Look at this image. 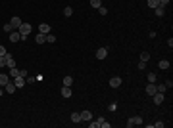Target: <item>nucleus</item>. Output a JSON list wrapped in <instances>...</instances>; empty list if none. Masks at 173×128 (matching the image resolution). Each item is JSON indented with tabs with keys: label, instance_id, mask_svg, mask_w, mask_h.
<instances>
[{
	"label": "nucleus",
	"instance_id": "1",
	"mask_svg": "<svg viewBox=\"0 0 173 128\" xmlns=\"http://www.w3.org/2000/svg\"><path fill=\"white\" fill-rule=\"evenodd\" d=\"M18 31H19V34H21V40H25V38H27V34L31 32V23H21Z\"/></svg>",
	"mask_w": 173,
	"mask_h": 128
},
{
	"label": "nucleus",
	"instance_id": "2",
	"mask_svg": "<svg viewBox=\"0 0 173 128\" xmlns=\"http://www.w3.org/2000/svg\"><path fill=\"white\" fill-rule=\"evenodd\" d=\"M137 124H139V126L142 124V117H131V119L127 121V126L129 128H131V126H137Z\"/></svg>",
	"mask_w": 173,
	"mask_h": 128
},
{
	"label": "nucleus",
	"instance_id": "3",
	"mask_svg": "<svg viewBox=\"0 0 173 128\" xmlns=\"http://www.w3.org/2000/svg\"><path fill=\"white\" fill-rule=\"evenodd\" d=\"M108 58V48H98L96 50V59H106Z\"/></svg>",
	"mask_w": 173,
	"mask_h": 128
},
{
	"label": "nucleus",
	"instance_id": "4",
	"mask_svg": "<svg viewBox=\"0 0 173 128\" xmlns=\"http://www.w3.org/2000/svg\"><path fill=\"white\" fill-rule=\"evenodd\" d=\"M152 97H154V103H156V105H162V103H164V99H166V96H164L162 92H156Z\"/></svg>",
	"mask_w": 173,
	"mask_h": 128
},
{
	"label": "nucleus",
	"instance_id": "5",
	"mask_svg": "<svg viewBox=\"0 0 173 128\" xmlns=\"http://www.w3.org/2000/svg\"><path fill=\"white\" fill-rule=\"evenodd\" d=\"M156 92H158V88H156V82H148V84H146V94H148V96H154Z\"/></svg>",
	"mask_w": 173,
	"mask_h": 128
},
{
	"label": "nucleus",
	"instance_id": "6",
	"mask_svg": "<svg viewBox=\"0 0 173 128\" xmlns=\"http://www.w3.org/2000/svg\"><path fill=\"white\" fill-rule=\"evenodd\" d=\"M21 23H23V21L19 19V15H13V17H12V21H10V25H12L13 29H15V31L19 29V25H21Z\"/></svg>",
	"mask_w": 173,
	"mask_h": 128
},
{
	"label": "nucleus",
	"instance_id": "7",
	"mask_svg": "<svg viewBox=\"0 0 173 128\" xmlns=\"http://www.w3.org/2000/svg\"><path fill=\"white\" fill-rule=\"evenodd\" d=\"M50 31H52V29H50L48 23H40V25H38V32H42V34H48Z\"/></svg>",
	"mask_w": 173,
	"mask_h": 128
},
{
	"label": "nucleus",
	"instance_id": "8",
	"mask_svg": "<svg viewBox=\"0 0 173 128\" xmlns=\"http://www.w3.org/2000/svg\"><path fill=\"white\" fill-rule=\"evenodd\" d=\"M10 40H12L13 44H15V42H19V40H21V34H19V31H12V32H10Z\"/></svg>",
	"mask_w": 173,
	"mask_h": 128
},
{
	"label": "nucleus",
	"instance_id": "9",
	"mask_svg": "<svg viewBox=\"0 0 173 128\" xmlns=\"http://www.w3.org/2000/svg\"><path fill=\"white\" fill-rule=\"evenodd\" d=\"M13 84H15V88H23V86H25V78L23 77H15L13 78Z\"/></svg>",
	"mask_w": 173,
	"mask_h": 128
},
{
	"label": "nucleus",
	"instance_id": "10",
	"mask_svg": "<svg viewBox=\"0 0 173 128\" xmlns=\"http://www.w3.org/2000/svg\"><path fill=\"white\" fill-rule=\"evenodd\" d=\"M119 84H121V77H112L110 78V86H112V88H117Z\"/></svg>",
	"mask_w": 173,
	"mask_h": 128
},
{
	"label": "nucleus",
	"instance_id": "11",
	"mask_svg": "<svg viewBox=\"0 0 173 128\" xmlns=\"http://www.w3.org/2000/svg\"><path fill=\"white\" fill-rule=\"evenodd\" d=\"M4 90H6L8 94H15V84H13V80H10V82L4 86Z\"/></svg>",
	"mask_w": 173,
	"mask_h": 128
},
{
	"label": "nucleus",
	"instance_id": "12",
	"mask_svg": "<svg viewBox=\"0 0 173 128\" xmlns=\"http://www.w3.org/2000/svg\"><path fill=\"white\" fill-rule=\"evenodd\" d=\"M6 67H10V69H12V67H15V61H13V56H12V54H6Z\"/></svg>",
	"mask_w": 173,
	"mask_h": 128
},
{
	"label": "nucleus",
	"instance_id": "13",
	"mask_svg": "<svg viewBox=\"0 0 173 128\" xmlns=\"http://www.w3.org/2000/svg\"><path fill=\"white\" fill-rule=\"evenodd\" d=\"M71 94H73L71 92V86H62V96L64 97H71Z\"/></svg>",
	"mask_w": 173,
	"mask_h": 128
},
{
	"label": "nucleus",
	"instance_id": "14",
	"mask_svg": "<svg viewBox=\"0 0 173 128\" xmlns=\"http://www.w3.org/2000/svg\"><path fill=\"white\" fill-rule=\"evenodd\" d=\"M8 82H10V75H2V73H0V86L4 88Z\"/></svg>",
	"mask_w": 173,
	"mask_h": 128
},
{
	"label": "nucleus",
	"instance_id": "15",
	"mask_svg": "<svg viewBox=\"0 0 173 128\" xmlns=\"http://www.w3.org/2000/svg\"><path fill=\"white\" fill-rule=\"evenodd\" d=\"M35 42H37V44H44V42H46V34L38 32L37 36H35Z\"/></svg>",
	"mask_w": 173,
	"mask_h": 128
},
{
	"label": "nucleus",
	"instance_id": "16",
	"mask_svg": "<svg viewBox=\"0 0 173 128\" xmlns=\"http://www.w3.org/2000/svg\"><path fill=\"white\" fill-rule=\"evenodd\" d=\"M81 121H87V122L92 121V115H90V111H83V113H81Z\"/></svg>",
	"mask_w": 173,
	"mask_h": 128
},
{
	"label": "nucleus",
	"instance_id": "17",
	"mask_svg": "<svg viewBox=\"0 0 173 128\" xmlns=\"http://www.w3.org/2000/svg\"><path fill=\"white\" fill-rule=\"evenodd\" d=\"M146 6L154 10V8H158V6H160V0H146Z\"/></svg>",
	"mask_w": 173,
	"mask_h": 128
},
{
	"label": "nucleus",
	"instance_id": "18",
	"mask_svg": "<svg viewBox=\"0 0 173 128\" xmlns=\"http://www.w3.org/2000/svg\"><path fill=\"white\" fill-rule=\"evenodd\" d=\"M154 10H156V15H158V17H164V15H166V8L164 6H158V8H154Z\"/></svg>",
	"mask_w": 173,
	"mask_h": 128
},
{
	"label": "nucleus",
	"instance_id": "19",
	"mask_svg": "<svg viewBox=\"0 0 173 128\" xmlns=\"http://www.w3.org/2000/svg\"><path fill=\"white\" fill-rule=\"evenodd\" d=\"M158 67L164 69V71H167V69H169V61H167V59H162L160 63H158Z\"/></svg>",
	"mask_w": 173,
	"mask_h": 128
},
{
	"label": "nucleus",
	"instance_id": "20",
	"mask_svg": "<svg viewBox=\"0 0 173 128\" xmlns=\"http://www.w3.org/2000/svg\"><path fill=\"white\" fill-rule=\"evenodd\" d=\"M71 121L73 122H81V113H71Z\"/></svg>",
	"mask_w": 173,
	"mask_h": 128
},
{
	"label": "nucleus",
	"instance_id": "21",
	"mask_svg": "<svg viewBox=\"0 0 173 128\" xmlns=\"http://www.w3.org/2000/svg\"><path fill=\"white\" fill-rule=\"evenodd\" d=\"M90 6H92V8H96V10H98V8L102 6V0H90Z\"/></svg>",
	"mask_w": 173,
	"mask_h": 128
},
{
	"label": "nucleus",
	"instance_id": "22",
	"mask_svg": "<svg viewBox=\"0 0 173 128\" xmlns=\"http://www.w3.org/2000/svg\"><path fill=\"white\" fill-rule=\"evenodd\" d=\"M10 77H12V78L19 77V69H15V67H12V69H10Z\"/></svg>",
	"mask_w": 173,
	"mask_h": 128
},
{
	"label": "nucleus",
	"instance_id": "23",
	"mask_svg": "<svg viewBox=\"0 0 173 128\" xmlns=\"http://www.w3.org/2000/svg\"><path fill=\"white\" fill-rule=\"evenodd\" d=\"M73 84V77H64V86H71Z\"/></svg>",
	"mask_w": 173,
	"mask_h": 128
},
{
	"label": "nucleus",
	"instance_id": "24",
	"mask_svg": "<svg viewBox=\"0 0 173 128\" xmlns=\"http://www.w3.org/2000/svg\"><path fill=\"white\" fill-rule=\"evenodd\" d=\"M146 78H148V82H156V80H158V77H156L154 73H148V75H146Z\"/></svg>",
	"mask_w": 173,
	"mask_h": 128
},
{
	"label": "nucleus",
	"instance_id": "25",
	"mask_svg": "<svg viewBox=\"0 0 173 128\" xmlns=\"http://www.w3.org/2000/svg\"><path fill=\"white\" fill-rule=\"evenodd\" d=\"M102 121H104V119H96L94 122H90V128H98L100 124H102Z\"/></svg>",
	"mask_w": 173,
	"mask_h": 128
},
{
	"label": "nucleus",
	"instance_id": "26",
	"mask_svg": "<svg viewBox=\"0 0 173 128\" xmlns=\"http://www.w3.org/2000/svg\"><path fill=\"white\" fill-rule=\"evenodd\" d=\"M64 15H65V17H71V15H73V8L67 6V8L64 10Z\"/></svg>",
	"mask_w": 173,
	"mask_h": 128
},
{
	"label": "nucleus",
	"instance_id": "27",
	"mask_svg": "<svg viewBox=\"0 0 173 128\" xmlns=\"http://www.w3.org/2000/svg\"><path fill=\"white\" fill-rule=\"evenodd\" d=\"M46 42H56V36H54V34H52V32H48V34H46Z\"/></svg>",
	"mask_w": 173,
	"mask_h": 128
},
{
	"label": "nucleus",
	"instance_id": "28",
	"mask_svg": "<svg viewBox=\"0 0 173 128\" xmlns=\"http://www.w3.org/2000/svg\"><path fill=\"white\" fill-rule=\"evenodd\" d=\"M148 59H150V54H148V52H142L141 54V61H148Z\"/></svg>",
	"mask_w": 173,
	"mask_h": 128
},
{
	"label": "nucleus",
	"instance_id": "29",
	"mask_svg": "<svg viewBox=\"0 0 173 128\" xmlns=\"http://www.w3.org/2000/svg\"><path fill=\"white\" fill-rule=\"evenodd\" d=\"M4 31H6L8 34H10V32H12V31H15V29H13V27L10 25V23H6V25H4Z\"/></svg>",
	"mask_w": 173,
	"mask_h": 128
},
{
	"label": "nucleus",
	"instance_id": "30",
	"mask_svg": "<svg viewBox=\"0 0 173 128\" xmlns=\"http://www.w3.org/2000/svg\"><path fill=\"white\" fill-rule=\"evenodd\" d=\"M156 88H158V92H162V94H166V84H158V86H156Z\"/></svg>",
	"mask_w": 173,
	"mask_h": 128
},
{
	"label": "nucleus",
	"instance_id": "31",
	"mask_svg": "<svg viewBox=\"0 0 173 128\" xmlns=\"http://www.w3.org/2000/svg\"><path fill=\"white\" fill-rule=\"evenodd\" d=\"M6 67V56H0V69Z\"/></svg>",
	"mask_w": 173,
	"mask_h": 128
},
{
	"label": "nucleus",
	"instance_id": "32",
	"mask_svg": "<svg viewBox=\"0 0 173 128\" xmlns=\"http://www.w3.org/2000/svg\"><path fill=\"white\" fill-rule=\"evenodd\" d=\"M98 12H100V15H106V13H108V10H106L104 6H100V8H98Z\"/></svg>",
	"mask_w": 173,
	"mask_h": 128
},
{
	"label": "nucleus",
	"instance_id": "33",
	"mask_svg": "<svg viewBox=\"0 0 173 128\" xmlns=\"http://www.w3.org/2000/svg\"><path fill=\"white\" fill-rule=\"evenodd\" d=\"M35 80H37V78H35V77H25V82H29V84H33V82H35Z\"/></svg>",
	"mask_w": 173,
	"mask_h": 128
},
{
	"label": "nucleus",
	"instance_id": "34",
	"mask_svg": "<svg viewBox=\"0 0 173 128\" xmlns=\"http://www.w3.org/2000/svg\"><path fill=\"white\" fill-rule=\"evenodd\" d=\"M144 67H146V61H139V71H142Z\"/></svg>",
	"mask_w": 173,
	"mask_h": 128
},
{
	"label": "nucleus",
	"instance_id": "35",
	"mask_svg": "<svg viewBox=\"0 0 173 128\" xmlns=\"http://www.w3.org/2000/svg\"><path fill=\"white\" fill-rule=\"evenodd\" d=\"M154 126H156V128H164V122L158 121V122H154Z\"/></svg>",
	"mask_w": 173,
	"mask_h": 128
},
{
	"label": "nucleus",
	"instance_id": "36",
	"mask_svg": "<svg viewBox=\"0 0 173 128\" xmlns=\"http://www.w3.org/2000/svg\"><path fill=\"white\" fill-rule=\"evenodd\" d=\"M8 52H6V48H4V46H0V56H6Z\"/></svg>",
	"mask_w": 173,
	"mask_h": 128
},
{
	"label": "nucleus",
	"instance_id": "37",
	"mask_svg": "<svg viewBox=\"0 0 173 128\" xmlns=\"http://www.w3.org/2000/svg\"><path fill=\"white\" fill-rule=\"evenodd\" d=\"M19 77L25 78V77H27V71H25V69H21V71H19Z\"/></svg>",
	"mask_w": 173,
	"mask_h": 128
},
{
	"label": "nucleus",
	"instance_id": "38",
	"mask_svg": "<svg viewBox=\"0 0 173 128\" xmlns=\"http://www.w3.org/2000/svg\"><path fill=\"white\" fill-rule=\"evenodd\" d=\"M167 4H169V0H160V6H164V8H166Z\"/></svg>",
	"mask_w": 173,
	"mask_h": 128
},
{
	"label": "nucleus",
	"instance_id": "39",
	"mask_svg": "<svg viewBox=\"0 0 173 128\" xmlns=\"http://www.w3.org/2000/svg\"><path fill=\"white\" fill-rule=\"evenodd\" d=\"M108 109H110V111H115V109H117V103H112V105H110Z\"/></svg>",
	"mask_w": 173,
	"mask_h": 128
},
{
	"label": "nucleus",
	"instance_id": "40",
	"mask_svg": "<svg viewBox=\"0 0 173 128\" xmlns=\"http://www.w3.org/2000/svg\"><path fill=\"white\" fill-rule=\"evenodd\" d=\"M173 86V80H166V88H171Z\"/></svg>",
	"mask_w": 173,
	"mask_h": 128
},
{
	"label": "nucleus",
	"instance_id": "41",
	"mask_svg": "<svg viewBox=\"0 0 173 128\" xmlns=\"http://www.w3.org/2000/svg\"><path fill=\"white\" fill-rule=\"evenodd\" d=\"M102 128H110V122H106V121H102V124H100Z\"/></svg>",
	"mask_w": 173,
	"mask_h": 128
}]
</instances>
